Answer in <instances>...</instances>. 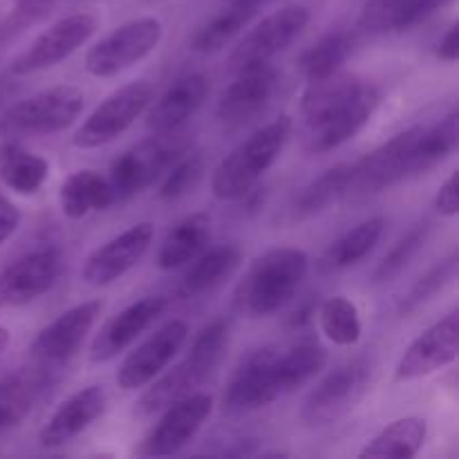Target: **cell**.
I'll use <instances>...</instances> for the list:
<instances>
[{"mask_svg": "<svg viewBox=\"0 0 459 459\" xmlns=\"http://www.w3.org/2000/svg\"><path fill=\"white\" fill-rule=\"evenodd\" d=\"M381 92L375 83L350 74L312 81L300 99L305 119V148L330 152L361 133L375 117Z\"/></svg>", "mask_w": 459, "mask_h": 459, "instance_id": "6da1fadb", "label": "cell"}, {"mask_svg": "<svg viewBox=\"0 0 459 459\" xmlns=\"http://www.w3.org/2000/svg\"><path fill=\"white\" fill-rule=\"evenodd\" d=\"M309 269L303 249L276 247L260 254L236 290V307L245 316L264 318L281 312L296 296Z\"/></svg>", "mask_w": 459, "mask_h": 459, "instance_id": "7a4b0ae2", "label": "cell"}, {"mask_svg": "<svg viewBox=\"0 0 459 459\" xmlns=\"http://www.w3.org/2000/svg\"><path fill=\"white\" fill-rule=\"evenodd\" d=\"M229 336H231V330H229V323L224 318H218V321L202 327V332L195 336L191 350H188L186 359L179 361L169 375L161 377L157 384H152L142 394V399L137 402V411L142 415H152V412L164 411L170 403L197 393V388L222 363L229 350Z\"/></svg>", "mask_w": 459, "mask_h": 459, "instance_id": "3957f363", "label": "cell"}, {"mask_svg": "<svg viewBox=\"0 0 459 459\" xmlns=\"http://www.w3.org/2000/svg\"><path fill=\"white\" fill-rule=\"evenodd\" d=\"M290 117H281L255 130L240 146L233 148L213 170V178H211L213 195L222 202L242 200L251 188L258 186L260 178L272 169L285 143L290 142Z\"/></svg>", "mask_w": 459, "mask_h": 459, "instance_id": "277c9868", "label": "cell"}, {"mask_svg": "<svg viewBox=\"0 0 459 459\" xmlns=\"http://www.w3.org/2000/svg\"><path fill=\"white\" fill-rule=\"evenodd\" d=\"M186 151H191V142H188V134L179 130L155 134L128 148L124 155L112 161L110 175H108L115 204L133 200L134 195L152 186Z\"/></svg>", "mask_w": 459, "mask_h": 459, "instance_id": "5b68a950", "label": "cell"}, {"mask_svg": "<svg viewBox=\"0 0 459 459\" xmlns=\"http://www.w3.org/2000/svg\"><path fill=\"white\" fill-rule=\"evenodd\" d=\"M161 36H164V25L152 16L124 22L90 48V52L85 54V70L97 79L117 76L155 52Z\"/></svg>", "mask_w": 459, "mask_h": 459, "instance_id": "8992f818", "label": "cell"}, {"mask_svg": "<svg viewBox=\"0 0 459 459\" xmlns=\"http://www.w3.org/2000/svg\"><path fill=\"white\" fill-rule=\"evenodd\" d=\"M368 384H370V363L366 359L343 363L309 393L300 408V420L309 429H321L343 420L359 406Z\"/></svg>", "mask_w": 459, "mask_h": 459, "instance_id": "52a82bcc", "label": "cell"}, {"mask_svg": "<svg viewBox=\"0 0 459 459\" xmlns=\"http://www.w3.org/2000/svg\"><path fill=\"white\" fill-rule=\"evenodd\" d=\"M152 101V85L148 81H133L103 99L72 137L76 148H101L115 142L142 117Z\"/></svg>", "mask_w": 459, "mask_h": 459, "instance_id": "ba28073f", "label": "cell"}, {"mask_svg": "<svg viewBox=\"0 0 459 459\" xmlns=\"http://www.w3.org/2000/svg\"><path fill=\"white\" fill-rule=\"evenodd\" d=\"M83 106L85 94L76 85H52L9 108L4 124L21 134L61 133L79 119Z\"/></svg>", "mask_w": 459, "mask_h": 459, "instance_id": "9c48e42d", "label": "cell"}, {"mask_svg": "<svg viewBox=\"0 0 459 459\" xmlns=\"http://www.w3.org/2000/svg\"><path fill=\"white\" fill-rule=\"evenodd\" d=\"M420 133L421 126L403 130L350 166L348 195H375L411 178L412 152Z\"/></svg>", "mask_w": 459, "mask_h": 459, "instance_id": "30bf717a", "label": "cell"}, {"mask_svg": "<svg viewBox=\"0 0 459 459\" xmlns=\"http://www.w3.org/2000/svg\"><path fill=\"white\" fill-rule=\"evenodd\" d=\"M61 272L63 254L56 247H40L0 267V309L34 303L54 290Z\"/></svg>", "mask_w": 459, "mask_h": 459, "instance_id": "8fae6325", "label": "cell"}, {"mask_svg": "<svg viewBox=\"0 0 459 459\" xmlns=\"http://www.w3.org/2000/svg\"><path fill=\"white\" fill-rule=\"evenodd\" d=\"M307 22L309 9L305 4H287L269 13L238 43L229 56V70L240 72L258 63H269L299 39Z\"/></svg>", "mask_w": 459, "mask_h": 459, "instance_id": "7c38bea8", "label": "cell"}, {"mask_svg": "<svg viewBox=\"0 0 459 459\" xmlns=\"http://www.w3.org/2000/svg\"><path fill=\"white\" fill-rule=\"evenodd\" d=\"M278 352L281 348L276 345H264L242 359L229 379L227 393H224V411L231 415H245V412L260 411L282 397L276 375Z\"/></svg>", "mask_w": 459, "mask_h": 459, "instance_id": "4fadbf2b", "label": "cell"}, {"mask_svg": "<svg viewBox=\"0 0 459 459\" xmlns=\"http://www.w3.org/2000/svg\"><path fill=\"white\" fill-rule=\"evenodd\" d=\"M94 31H97V18L92 13H72V16L61 18L43 34L36 36L34 43L13 58L9 70L16 76H30L49 70L72 56L81 45L88 43Z\"/></svg>", "mask_w": 459, "mask_h": 459, "instance_id": "5bb4252c", "label": "cell"}, {"mask_svg": "<svg viewBox=\"0 0 459 459\" xmlns=\"http://www.w3.org/2000/svg\"><path fill=\"white\" fill-rule=\"evenodd\" d=\"M103 312V300H85L76 307L67 309L61 316L54 318L48 327L36 334L31 341V357L40 363L43 370L58 368L70 361L83 345L85 336L92 332L94 323ZM49 372V370H48Z\"/></svg>", "mask_w": 459, "mask_h": 459, "instance_id": "9a60e30c", "label": "cell"}, {"mask_svg": "<svg viewBox=\"0 0 459 459\" xmlns=\"http://www.w3.org/2000/svg\"><path fill=\"white\" fill-rule=\"evenodd\" d=\"M213 411V399L204 393H193L164 408V415L143 437L139 455L166 457L182 451L197 435Z\"/></svg>", "mask_w": 459, "mask_h": 459, "instance_id": "2e32d148", "label": "cell"}, {"mask_svg": "<svg viewBox=\"0 0 459 459\" xmlns=\"http://www.w3.org/2000/svg\"><path fill=\"white\" fill-rule=\"evenodd\" d=\"M188 325L184 321H169L161 325L151 339L143 341L137 350L124 359L117 372V384L126 393L143 388V385L152 384L157 375L169 368V363L178 357L182 345L186 343Z\"/></svg>", "mask_w": 459, "mask_h": 459, "instance_id": "e0dca14e", "label": "cell"}, {"mask_svg": "<svg viewBox=\"0 0 459 459\" xmlns=\"http://www.w3.org/2000/svg\"><path fill=\"white\" fill-rule=\"evenodd\" d=\"M152 236L155 227L151 222H139L126 229L85 258L81 272L83 281L92 287H108L117 282L146 255L152 245Z\"/></svg>", "mask_w": 459, "mask_h": 459, "instance_id": "ac0fdd59", "label": "cell"}, {"mask_svg": "<svg viewBox=\"0 0 459 459\" xmlns=\"http://www.w3.org/2000/svg\"><path fill=\"white\" fill-rule=\"evenodd\" d=\"M457 336H459V314L451 312L430 325L429 330L421 332L403 357L399 359L397 370H394V381L406 384V381L421 379L442 368L451 366L457 359Z\"/></svg>", "mask_w": 459, "mask_h": 459, "instance_id": "d6986e66", "label": "cell"}, {"mask_svg": "<svg viewBox=\"0 0 459 459\" xmlns=\"http://www.w3.org/2000/svg\"><path fill=\"white\" fill-rule=\"evenodd\" d=\"M278 90V70L269 63L245 67L218 101V119L227 126H242L267 108Z\"/></svg>", "mask_w": 459, "mask_h": 459, "instance_id": "ffe728a7", "label": "cell"}, {"mask_svg": "<svg viewBox=\"0 0 459 459\" xmlns=\"http://www.w3.org/2000/svg\"><path fill=\"white\" fill-rule=\"evenodd\" d=\"M166 307H169L166 296L157 294L146 296V299L121 309L94 336L92 348H90V359L94 363H106L119 357L124 350H128L166 312Z\"/></svg>", "mask_w": 459, "mask_h": 459, "instance_id": "44dd1931", "label": "cell"}, {"mask_svg": "<svg viewBox=\"0 0 459 459\" xmlns=\"http://www.w3.org/2000/svg\"><path fill=\"white\" fill-rule=\"evenodd\" d=\"M106 390L101 385H88L67 397L54 411L48 424L40 429L39 444L43 448H61L79 437L106 412Z\"/></svg>", "mask_w": 459, "mask_h": 459, "instance_id": "7402d4cb", "label": "cell"}, {"mask_svg": "<svg viewBox=\"0 0 459 459\" xmlns=\"http://www.w3.org/2000/svg\"><path fill=\"white\" fill-rule=\"evenodd\" d=\"M209 97V79L204 74H184L164 90L148 112V130L155 134L179 130Z\"/></svg>", "mask_w": 459, "mask_h": 459, "instance_id": "603a6c76", "label": "cell"}, {"mask_svg": "<svg viewBox=\"0 0 459 459\" xmlns=\"http://www.w3.org/2000/svg\"><path fill=\"white\" fill-rule=\"evenodd\" d=\"M451 0H368L361 12V27L370 34H399L420 25Z\"/></svg>", "mask_w": 459, "mask_h": 459, "instance_id": "cb8c5ba5", "label": "cell"}, {"mask_svg": "<svg viewBox=\"0 0 459 459\" xmlns=\"http://www.w3.org/2000/svg\"><path fill=\"white\" fill-rule=\"evenodd\" d=\"M260 0H227L211 18H206L191 36V49L197 54H213L227 48L233 36L240 34L255 12Z\"/></svg>", "mask_w": 459, "mask_h": 459, "instance_id": "d4e9b609", "label": "cell"}, {"mask_svg": "<svg viewBox=\"0 0 459 459\" xmlns=\"http://www.w3.org/2000/svg\"><path fill=\"white\" fill-rule=\"evenodd\" d=\"M58 204L65 218L81 220L94 211H106L115 206V195L108 178L97 170H76L58 188Z\"/></svg>", "mask_w": 459, "mask_h": 459, "instance_id": "484cf974", "label": "cell"}, {"mask_svg": "<svg viewBox=\"0 0 459 459\" xmlns=\"http://www.w3.org/2000/svg\"><path fill=\"white\" fill-rule=\"evenodd\" d=\"M211 238V218L206 213H193L175 224L166 233L160 251H157V267L164 272L184 267L193 263L204 251Z\"/></svg>", "mask_w": 459, "mask_h": 459, "instance_id": "4316f807", "label": "cell"}, {"mask_svg": "<svg viewBox=\"0 0 459 459\" xmlns=\"http://www.w3.org/2000/svg\"><path fill=\"white\" fill-rule=\"evenodd\" d=\"M45 385V372H13L0 379V439L30 417Z\"/></svg>", "mask_w": 459, "mask_h": 459, "instance_id": "83f0119b", "label": "cell"}, {"mask_svg": "<svg viewBox=\"0 0 459 459\" xmlns=\"http://www.w3.org/2000/svg\"><path fill=\"white\" fill-rule=\"evenodd\" d=\"M240 260V249L233 245L215 247V249L197 255L195 263L191 264V269L184 273L182 282H179V296L197 299V296H204L209 291L218 290L222 282H227L233 276Z\"/></svg>", "mask_w": 459, "mask_h": 459, "instance_id": "f1b7e54d", "label": "cell"}, {"mask_svg": "<svg viewBox=\"0 0 459 459\" xmlns=\"http://www.w3.org/2000/svg\"><path fill=\"white\" fill-rule=\"evenodd\" d=\"M384 218H370L366 222L357 224V227L350 229L348 233H343L339 240H334L327 247L325 254L318 260V269L323 273H339L343 269L359 264L379 245L381 236H384Z\"/></svg>", "mask_w": 459, "mask_h": 459, "instance_id": "f546056e", "label": "cell"}, {"mask_svg": "<svg viewBox=\"0 0 459 459\" xmlns=\"http://www.w3.org/2000/svg\"><path fill=\"white\" fill-rule=\"evenodd\" d=\"M429 426L421 417H402L385 426L368 446L359 453L361 459H412L424 448Z\"/></svg>", "mask_w": 459, "mask_h": 459, "instance_id": "4dcf8cb0", "label": "cell"}, {"mask_svg": "<svg viewBox=\"0 0 459 459\" xmlns=\"http://www.w3.org/2000/svg\"><path fill=\"white\" fill-rule=\"evenodd\" d=\"M327 352L316 341H300L291 348L281 350L276 359V375L281 394H290L312 381L325 368Z\"/></svg>", "mask_w": 459, "mask_h": 459, "instance_id": "1f68e13d", "label": "cell"}, {"mask_svg": "<svg viewBox=\"0 0 459 459\" xmlns=\"http://www.w3.org/2000/svg\"><path fill=\"white\" fill-rule=\"evenodd\" d=\"M49 175L48 160L25 151L18 143H7L0 151V179L18 195H34Z\"/></svg>", "mask_w": 459, "mask_h": 459, "instance_id": "d6a6232c", "label": "cell"}, {"mask_svg": "<svg viewBox=\"0 0 459 459\" xmlns=\"http://www.w3.org/2000/svg\"><path fill=\"white\" fill-rule=\"evenodd\" d=\"M459 139V115L455 110L435 126L424 128L417 137L415 152H412V164H411V178L429 173L437 164H442L448 155H453L457 148Z\"/></svg>", "mask_w": 459, "mask_h": 459, "instance_id": "836d02e7", "label": "cell"}, {"mask_svg": "<svg viewBox=\"0 0 459 459\" xmlns=\"http://www.w3.org/2000/svg\"><path fill=\"white\" fill-rule=\"evenodd\" d=\"M354 49V39L348 31H330V34L321 36L316 43L309 45L299 58V70L305 79L312 81L327 79V76L336 74L348 61L350 54Z\"/></svg>", "mask_w": 459, "mask_h": 459, "instance_id": "e575fe53", "label": "cell"}, {"mask_svg": "<svg viewBox=\"0 0 459 459\" xmlns=\"http://www.w3.org/2000/svg\"><path fill=\"white\" fill-rule=\"evenodd\" d=\"M348 164H339L334 166V169L325 170L321 178L312 179V182L300 191V195L296 197L294 204H291V220H307L312 218V215H318L325 209H330L332 204H336V202L343 200V197L348 195Z\"/></svg>", "mask_w": 459, "mask_h": 459, "instance_id": "d590c367", "label": "cell"}, {"mask_svg": "<svg viewBox=\"0 0 459 459\" xmlns=\"http://www.w3.org/2000/svg\"><path fill=\"white\" fill-rule=\"evenodd\" d=\"M321 330L332 343L341 345V348H350L361 341L363 327L361 318H359L357 305L345 296H334L327 299L321 305Z\"/></svg>", "mask_w": 459, "mask_h": 459, "instance_id": "8d00e7d4", "label": "cell"}, {"mask_svg": "<svg viewBox=\"0 0 459 459\" xmlns=\"http://www.w3.org/2000/svg\"><path fill=\"white\" fill-rule=\"evenodd\" d=\"M455 273H457V254H451L448 258H444L442 263L435 264L433 269H429V272H426L424 276L412 285V290L408 291L406 299H403L402 305H399V312L411 314L415 312V309H420L421 305L429 303L439 290H444V287L455 278Z\"/></svg>", "mask_w": 459, "mask_h": 459, "instance_id": "74e56055", "label": "cell"}, {"mask_svg": "<svg viewBox=\"0 0 459 459\" xmlns=\"http://www.w3.org/2000/svg\"><path fill=\"white\" fill-rule=\"evenodd\" d=\"M202 170H204V161L197 152L186 151L179 160H175L170 164V169L161 175V186H160V197L166 202H173L184 197L186 193H191L197 186L202 178Z\"/></svg>", "mask_w": 459, "mask_h": 459, "instance_id": "f35d334b", "label": "cell"}, {"mask_svg": "<svg viewBox=\"0 0 459 459\" xmlns=\"http://www.w3.org/2000/svg\"><path fill=\"white\" fill-rule=\"evenodd\" d=\"M429 231H430L429 224H420V227L412 229L411 233H406V236H403L402 240H399L397 245L384 255V260H381L379 267H377L375 272V281L388 282L393 281V278H397L399 273L408 267V263L415 258L417 251L424 247L426 238H429Z\"/></svg>", "mask_w": 459, "mask_h": 459, "instance_id": "ab89813d", "label": "cell"}, {"mask_svg": "<svg viewBox=\"0 0 459 459\" xmlns=\"http://www.w3.org/2000/svg\"><path fill=\"white\" fill-rule=\"evenodd\" d=\"M54 4H56V0H16V7L12 9V13L4 18L3 27H0V40L13 39L36 22H40L52 12Z\"/></svg>", "mask_w": 459, "mask_h": 459, "instance_id": "60d3db41", "label": "cell"}, {"mask_svg": "<svg viewBox=\"0 0 459 459\" xmlns=\"http://www.w3.org/2000/svg\"><path fill=\"white\" fill-rule=\"evenodd\" d=\"M435 209L444 218H455L459 213V186H457V173L448 175L446 182L439 186L437 195H435Z\"/></svg>", "mask_w": 459, "mask_h": 459, "instance_id": "b9f144b4", "label": "cell"}, {"mask_svg": "<svg viewBox=\"0 0 459 459\" xmlns=\"http://www.w3.org/2000/svg\"><path fill=\"white\" fill-rule=\"evenodd\" d=\"M18 224H21V211L7 197L0 195V245H4L13 236Z\"/></svg>", "mask_w": 459, "mask_h": 459, "instance_id": "7bdbcfd3", "label": "cell"}, {"mask_svg": "<svg viewBox=\"0 0 459 459\" xmlns=\"http://www.w3.org/2000/svg\"><path fill=\"white\" fill-rule=\"evenodd\" d=\"M435 54H437L439 61H446V63L457 61L459 58V25L457 22H453V25L448 27V31L442 36V40L437 43V48H435Z\"/></svg>", "mask_w": 459, "mask_h": 459, "instance_id": "ee69618b", "label": "cell"}, {"mask_svg": "<svg viewBox=\"0 0 459 459\" xmlns=\"http://www.w3.org/2000/svg\"><path fill=\"white\" fill-rule=\"evenodd\" d=\"M260 442L258 439H238L233 442V446L220 451V455L224 457H258L260 455Z\"/></svg>", "mask_w": 459, "mask_h": 459, "instance_id": "f6af8a7d", "label": "cell"}, {"mask_svg": "<svg viewBox=\"0 0 459 459\" xmlns=\"http://www.w3.org/2000/svg\"><path fill=\"white\" fill-rule=\"evenodd\" d=\"M7 345H9V332H7V327L0 325V357H3V354H4Z\"/></svg>", "mask_w": 459, "mask_h": 459, "instance_id": "bcb514c9", "label": "cell"}, {"mask_svg": "<svg viewBox=\"0 0 459 459\" xmlns=\"http://www.w3.org/2000/svg\"><path fill=\"white\" fill-rule=\"evenodd\" d=\"M260 3H267V0H260Z\"/></svg>", "mask_w": 459, "mask_h": 459, "instance_id": "7dc6e473", "label": "cell"}]
</instances>
